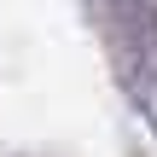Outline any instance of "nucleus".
<instances>
[{"label": "nucleus", "mask_w": 157, "mask_h": 157, "mask_svg": "<svg viewBox=\"0 0 157 157\" xmlns=\"http://www.w3.org/2000/svg\"><path fill=\"white\" fill-rule=\"evenodd\" d=\"M105 35L134 99L157 111V6L151 0H105Z\"/></svg>", "instance_id": "obj_1"}]
</instances>
